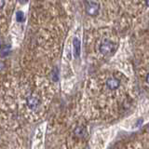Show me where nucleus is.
Masks as SVG:
<instances>
[{
    "mask_svg": "<svg viewBox=\"0 0 149 149\" xmlns=\"http://www.w3.org/2000/svg\"><path fill=\"white\" fill-rule=\"evenodd\" d=\"M26 102H27L28 107H29L30 109H33V110H36L40 104V101H39L38 98H37L36 96H33V95H31L27 98Z\"/></svg>",
    "mask_w": 149,
    "mask_h": 149,
    "instance_id": "nucleus-3",
    "label": "nucleus"
},
{
    "mask_svg": "<svg viewBox=\"0 0 149 149\" xmlns=\"http://www.w3.org/2000/svg\"><path fill=\"white\" fill-rule=\"evenodd\" d=\"M116 49V45L109 39H104L100 45V52L105 56L113 54Z\"/></svg>",
    "mask_w": 149,
    "mask_h": 149,
    "instance_id": "nucleus-1",
    "label": "nucleus"
},
{
    "mask_svg": "<svg viewBox=\"0 0 149 149\" xmlns=\"http://www.w3.org/2000/svg\"><path fill=\"white\" fill-rule=\"evenodd\" d=\"M5 6V0H0V9H2Z\"/></svg>",
    "mask_w": 149,
    "mask_h": 149,
    "instance_id": "nucleus-10",
    "label": "nucleus"
},
{
    "mask_svg": "<svg viewBox=\"0 0 149 149\" xmlns=\"http://www.w3.org/2000/svg\"><path fill=\"white\" fill-rule=\"evenodd\" d=\"M86 12L91 17L97 16L100 12V5L94 1H88L86 4Z\"/></svg>",
    "mask_w": 149,
    "mask_h": 149,
    "instance_id": "nucleus-2",
    "label": "nucleus"
},
{
    "mask_svg": "<svg viewBox=\"0 0 149 149\" xmlns=\"http://www.w3.org/2000/svg\"><path fill=\"white\" fill-rule=\"evenodd\" d=\"M73 49H74V58H78L81 51V43L77 37H74L73 39Z\"/></svg>",
    "mask_w": 149,
    "mask_h": 149,
    "instance_id": "nucleus-4",
    "label": "nucleus"
},
{
    "mask_svg": "<svg viewBox=\"0 0 149 149\" xmlns=\"http://www.w3.org/2000/svg\"><path fill=\"white\" fill-rule=\"evenodd\" d=\"M9 51H10V46H5L1 49V56L2 57H6L9 54Z\"/></svg>",
    "mask_w": 149,
    "mask_h": 149,
    "instance_id": "nucleus-8",
    "label": "nucleus"
},
{
    "mask_svg": "<svg viewBox=\"0 0 149 149\" xmlns=\"http://www.w3.org/2000/svg\"><path fill=\"white\" fill-rule=\"evenodd\" d=\"M5 68V63L3 62H0V70H3Z\"/></svg>",
    "mask_w": 149,
    "mask_h": 149,
    "instance_id": "nucleus-11",
    "label": "nucleus"
},
{
    "mask_svg": "<svg viewBox=\"0 0 149 149\" xmlns=\"http://www.w3.org/2000/svg\"><path fill=\"white\" fill-rule=\"evenodd\" d=\"M74 134H76L77 137H84L86 134V130L82 127H78L74 130Z\"/></svg>",
    "mask_w": 149,
    "mask_h": 149,
    "instance_id": "nucleus-6",
    "label": "nucleus"
},
{
    "mask_svg": "<svg viewBox=\"0 0 149 149\" xmlns=\"http://www.w3.org/2000/svg\"><path fill=\"white\" fill-rule=\"evenodd\" d=\"M146 82L149 84V73L147 74V76H146Z\"/></svg>",
    "mask_w": 149,
    "mask_h": 149,
    "instance_id": "nucleus-13",
    "label": "nucleus"
},
{
    "mask_svg": "<svg viewBox=\"0 0 149 149\" xmlns=\"http://www.w3.org/2000/svg\"><path fill=\"white\" fill-rule=\"evenodd\" d=\"M16 21L18 22H24V14H23L22 11L19 10L16 12Z\"/></svg>",
    "mask_w": 149,
    "mask_h": 149,
    "instance_id": "nucleus-7",
    "label": "nucleus"
},
{
    "mask_svg": "<svg viewBox=\"0 0 149 149\" xmlns=\"http://www.w3.org/2000/svg\"><path fill=\"white\" fill-rule=\"evenodd\" d=\"M146 5L149 7V0H146Z\"/></svg>",
    "mask_w": 149,
    "mask_h": 149,
    "instance_id": "nucleus-15",
    "label": "nucleus"
},
{
    "mask_svg": "<svg viewBox=\"0 0 149 149\" xmlns=\"http://www.w3.org/2000/svg\"><path fill=\"white\" fill-rule=\"evenodd\" d=\"M58 79H59V77H58V70L55 69L52 71V80L53 81H57Z\"/></svg>",
    "mask_w": 149,
    "mask_h": 149,
    "instance_id": "nucleus-9",
    "label": "nucleus"
},
{
    "mask_svg": "<svg viewBox=\"0 0 149 149\" xmlns=\"http://www.w3.org/2000/svg\"><path fill=\"white\" fill-rule=\"evenodd\" d=\"M2 48H3V43H2L1 41H0V49H1Z\"/></svg>",
    "mask_w": 149,
    "mask_h": 149,
    "instance_id": "nucleus-14",
    "label": "nucleus"
},
{
    "mask_svg": "<svg viewBox=\"0 0 149 149\" xmlns=\"http://www.w3.org/2000/svg\"><path fill=\"white\" fill-rule=\"evenodd\" d=\"M29 0H20V2L22 3V4H23V3H26V2H28Z\"/></svg>",
    "mask_w": 149,
    "mask_h": 149,
    "instance_id": "nucleus-12",
    "label": "nucleus"
},
{
    "mask_svg": "<svg viewBox=\"0 0 149 149\" xmlns=\"http://www.w3.org/2000/svg\"><path fill=\"white\" fill-rule=\"evenodd\" d=\"M106 86L109 90H116L119 86H120V81L118 80V78H115V77H111L109 79H107L106 81Z\"/></svg>",
    "mask_w": 149,
    "mask_h": 149,
    "instance_id": "nucleus-5",
    "label": "nucleus"
}]
</instances>
